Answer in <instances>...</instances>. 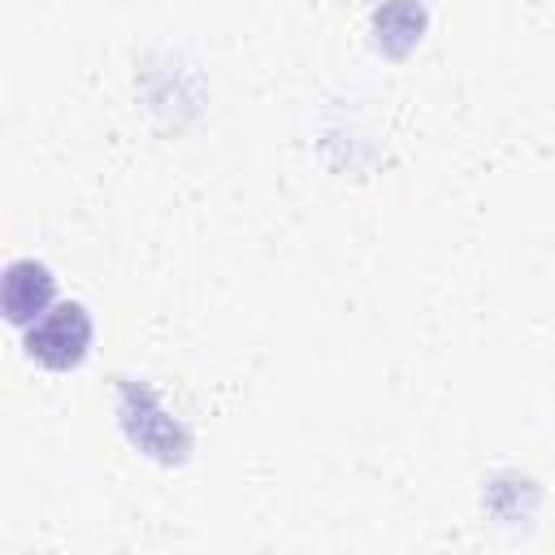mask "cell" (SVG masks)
Returning a JSON list of instances; mask_svg holds the SVG:
<instances>
[{
  "label": "cell",
  "instance_id": "6da1fadb",
  "mask_svg": "<svg viewBox=\"0 0 555 555\" xmlns=\"http://www.w3.org/2000/svg\"><path fill=\"white\" fill-rule=\"evenodd\" d=\"M87 338H91V321L82 317L78 304H65V308H56L39 330H30L26 347H30V356H39L43 364L65 369V364H74V360L87 351Z\"/></svg>",
  "mask_w": 555,
  "mask_h": 555
}]
</instances>
